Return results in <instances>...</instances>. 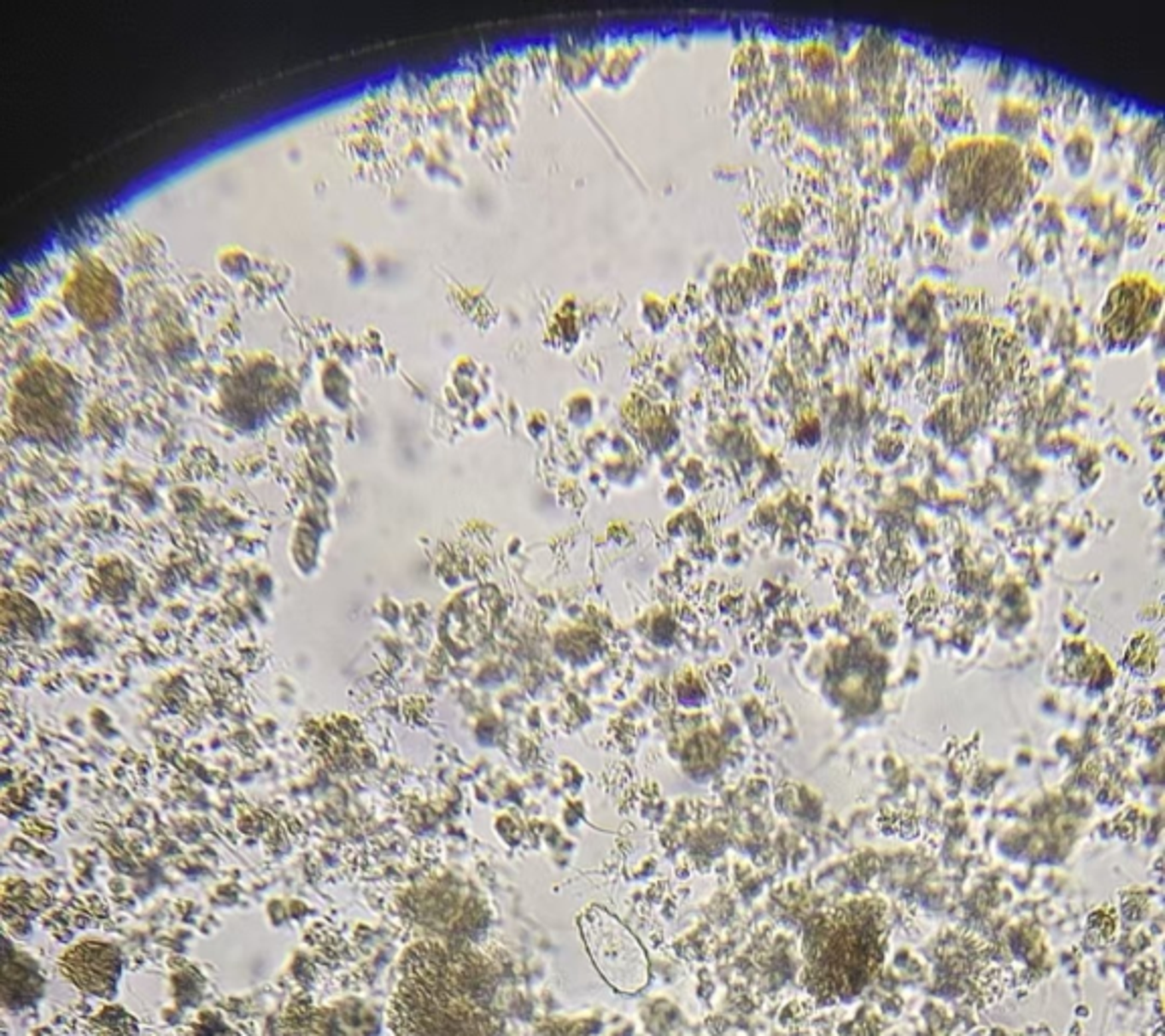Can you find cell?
<instances>
[{
	"label": "cell",
	"mask_w": 1165,
	"mask_h": 1036,
	"mask_svg": "<svg viewBox=\"0 0 1165 1036\" xmlns=\"http://www.w3.org/2000/svg\"><path fill=\"white\" fill-rule=\"evenodd\" d=\"M492 969L471 951L417 945L393 1000V1028L401 1036H494Z\"/></svg>",
	"instance_id": "6da1fadb"
},
{
	"label": "cell",
	"mask_w": 1165,
	"mask_h": 1036,
	"mask_svg": "<svg viewBox=\"0 0 1165 1036\" xmlns=\"http://www.w3.org/2000/svg\"><path fill=\"white\" fill-rule=\"evenodd\" d=\"M933 179L941 201L992 229L1010 227L1030 196L1022 150L1004 138L961 140L949 146Z\"/></svg>",
	"instance_id": "7a4b0ae2"
},
{
	"label": "cell",
	"mask_w": 1165,
	"mask_h": 1036,
	"mask_svg": "<svg viewBox=\"0 0 1165 1036\" xmlns=\"http://www.w3.org/2000/svg\"><path fill=\"white\" fill-rule=\"evenodd\" d=\"M1163 304L1162 288L1151 278L1125 276L1109 290L1101 310V338L1107 350L1131 353L1151 337Z\"/></svg>",
	"instance_id": "3957f363"
},
{
	"label": "cell",
	"mask_w": 1165,
	"mask_h": 1036,
	"mask_svg": "<svg viewBox=\"0 0 1165 1036\" xmlns=\"http://www.w3.org/2000/svg\"><path fill=\"white\" fill-rule=\"evenodd\" d=\"M581 931L593 963L619 992H637L647 982L650 963L641 945L606 909L591 907L581 917Z\"/></svg>",
	"instance_id": "277c9868"
},
{
	"label": "cell",
	"mask_w": 1165,
	"mask_h": 1036,
	"mask_svg": "<svg viewBox=\"0 0 1165 1036\" xmlns=\"http://www.w3.org/2000/svg\"><path fill=\"white\" fill-rule=\"evenodd\" d=\"M63 974L91 994H108L120 974V953L106 944H84L63 957Z\"/></svg>",
	"instance_id": "5b68a950"
},
{
	"label": "cell",
	"mask_w": 1165,
	"mask_h": 1036,
	"mask_svg": "<svg viewBox=\"0 0 1165 1036\" xmlns=\"http://www.w3.org/2000/svg\"><path fill=\"white\" fill-rule=\"evenodd\" d=\"M899 67L893 43L881 35L868 37L850 61V73L862 85H882L894 78Z\"/></svg>",
	"instance_id": "8992f818"
},
{
	"label": "cell",
	"mask_w": 1165,
	"mask_h": 1036,
	"mask_svg": "<svg viewBox=\"0 0 1165 1036\" xmlns=\"http://www.w3.org/2000/svg\"><path fill=\"white\" fill-rule=\"evenodd\" d=\"M996 130L1004 140H1027L1038 130V112L1026 102L1004 100L996 112Z\"/></svg>",
	"instance_id": "52a82bcc"
},
{
	"label": "cell",
	"mask_w": 1165,
	"mask_h": 1036,
	"mask_svg": "<svg viewBox=\"0 0 1165 1036\" xmlns=\"http://www.w3.org/2000/svg\"><path fill=\"white\" fill-rule=\"evenodd\" d=\"M1063 158L1066 171L1074 179H1082L1091 171L1092 158H1095V140L1091 132L1085 128L1074 130L1063 146Z\"/></svg>",
	"instance_id": "ba28073f"
},
{
	"label": "cell",
	"mask_w": 1165,
	"mask_h": 1036,
	"mask_svg": "<svg viewBox=\"0 0 1165 1036\" xmlns=\"http://www.w3.org/2000/svg\"><path fill=\"white\" fill-rule=\"evenodd\" d=\"M933 116H935L939 128H943L945 132H953L961 128V124H963L965 118L969 116V103H967L965 96L957 90V87H947V90H943L935 96V102H933Z\"/></svg>",
	"instance_id": "9c48e42d"
},
{
	"label": "cell",
	"mask_w": 1165,
	"mask_h": 1036,
	"mask_svg": "<svg viewBox=\"0 0 1165 1036\" xmlns=\"http://www.w3.org/2000/svg\"><path fill=\"white\" fill-rule=\"evenodd\" d=\"M798 63L805 78L811 79L813 84H828L838 67L836 55H834L832 49L828 45H817V43L801 49Z\"/></svg>",
	"instance_id": "30bf717a"
},
{
	"label": "cell",
	"mask_w": 1165,
	"mask_h": 1036,
	"mask_svg": "<svg viewBox=\"0 0 1165 1036\" xmlns=\"http://www.w3.org/2000/svg\"><path fill=\"white\" fill-rule=\"evenodd\" d=\"M935 168H937V158L933 155V150L925 144L916 146L915 155H912L909 167L900 173L903 177V186L912 195V199H919L921 193H925V186L928 180L935 177Z\"/></svg>",
	"instance_id": "8fae6325"
},
{
	"label": "cell",
	"mask_w": 1165,
	"mask_h": 1036,
	"mask_svg": "<svg viewBox=\"0 0 1165 1036\" xmlns=\"http://www.w3.org/2000/svg\"><path fill=\"white\" fill-rule=\"evenodd\" d=\"M1162 144H1163V136H1162V122L1156 120V128H1147L1143 132L1139 144H1137V155H1139V162L1143 173H1145L1147 180H1156L1159 183L1162 179Z\"/></svg>",
	"instance_id": "7c38bea8"
},
{
	"label": "cell",
	"mask_w": 1165,
	"mask_h": 1036,
	"mask_svg": "<svg viewBox=\"0 0 1165 1036\" xmlns=\"http://www.w3.org/2000/svg\"><path fill=\"white\" fill-rule=\"evenodd\" d=\"M916 146L919 144H916L915 134H912V132L909 130L906 134L900 136L899 140H894L893 144H890L888 152L882 158L884 168H887L888 173H903L904 168L909 167V162H910L912 155H915Z\"/></svg>",
	"instance_id": "4fadbf2b"
},
{
	"label": "cell",
	"mask_w": 1165,
	"mask_h": 1036,
	"mask_svg": "<svg viewBox=\"0 0 1165 1036\" xmlns=\"http://www.w3.org/2000/svg\"><path fill=\"white\" fill-rule=\"evenodd\" d=\"M1022 162H1024L1026 174H1030L1032 179H1048L1054 173L1052 155L1042 144H1034V142L1026 144L1022 152Z\"/></svg>",
	"instance_id": "5bb4252c"
},
{
	"label": "cell",
	"mask_w": 1165,
	"mask_h": 1036,
	"mask_svg": "<svg viewBox=\"0 0 1165 1036\" xmlns=\"http://www.w3.org/2000/svg\"><path fill=\"white\" fill-rule=\"evenodd\" d=\"M1036 227H1038V233L1046 235V237H1060V235L1066 231L1064 215H1063V211L1058 209L1057 202L1048 201L1046 209H1044L1042 215L1038 217Z\"/></svg>",
	"instance_id": "9a60e30c"
},
{
	"label": "cell",
	"mask_w": 1165,
	"mask_h": 1036,
	"mask_svg": "<svg viewBox=\"0 0 1165 1036\" xmlns=\"http://www.w3.org/2000/svg\"><path fill=\"white\" fill-rule=\"evenodd\" d=\"M939 223H941L945 231L961 233L969 225V217L955 205H951V202L941 201V205H939Z\"/></svg>",
	"instance_id": "2e32d148"
},
{
	"label": "cell",
	"mask_w": 1165,
	"mask_h": 1036,
	"mask_svg": "<svg viewBox=\"0 0 1165 1036\" xmlns=\"http://www.w3.org/2000/svg\"><path fill=\"white\" fill-rule=\"evenodd\" d=\"M1076 331L1073 326V322H1066L1064 316L1058 320V326L1054 328L1052 341H1051V350L1054 353H1066V350H1073L1076 344Z\"/></svg>",
	"instance_id": "e0dca14e"
},
{
	"label": "cell",
	"mask_w": 1165,
	"mask_h": 1036,
	"mask_svg": "<svg viewBox=\"0 0 1165 1036\" xmlns=\"http://www.w3.org/2000/svg\"><path fill=\"white\" fill-rule=\"evenodd\" d=\"M1051 306H1042V308H1036L1032 312L1030 318H1027V334L1036 344H1040L1044 341L1048 332V325H1051Z\"/></svg>",
	"instance_id": "ac0fdd59"
},
{
	"label": "cell",
	"mask_w": 1165,
	"mask_h": 1036,
	"mask_svg": "<svg viewBox=\"0 0 1165 1036\" xmlns=\"http://www.w3.org/2000/svg\"><path fill=\"white\" fill-rule=\"evenodd\" d=\"M1016 73H1018V69H1016L1012 63H1005V61L999 63L998 69L993 71L992 78H989V81H987L989 90H992L993 93L1005 91L1010 85H1012V81L1016 79Z\"/></svg>",
	"instance_id": "d6986e66"
},
{
	"label": "cell",
	"mask_w": 1165,
	"mask_h": 1036,
	"mask_svg": "<svg viewBox=\"0 0 1165 1036\" xmlns=\"http://www.w3.org/2000/svg\"><path fill=\"white\" fill-rule=\"evenodd\" d=\"M989 243H992V227L986 221H974L969 231V248L983 251L989 248Z\"/></svg>",
	"instance_id": "ffe728a7"
},
{
	"label": "cell",
	"mask_w": 1165,
	"mask_h": 1036,
	"mask_svg": "<svg viewBox=\"0 0 1165 1036\" xmlns=\"http://www.w3.org/2000/svg\"><path fill=\"white\" fill-rule=\"evenodd\" d=\"M1082 103H1085V93L1080 90H1070L1066 93V97L1063 100V118L1066 124L1074 122V120L1079 118Z\"/></svg>",
	"instance_id": "44dd1931"
},
{
	"label": "cell",
	"mask_w": 1165,
	"mask_h": 1036,
	"mask_svg": "<svg viewBox=\"0 0 1165 1036\" xmlns=\"http://www.w3.org/2000/svg\"><path fill=\"white\" fill-rule=\"evenodd\" d=\"M1095 201H1097V195L1089 193V190H1080V193H1076L1074 199L1070 201L1068 209L1066 211H1068V215H1073V217L1086 219V215H1089L1091 209H1092V205H1095Z\"/></svg>",
	"instance_id": "7402d4cb"
},
{
	"label": "cell",
	"mask_w": 1165,
	"mask_h": 1036,
	"mask_svg": "<svg viewBox=\"0 0 1165 1036\" xmlns=\"http://www.w3.org/2000/svg\"><path fill=\"white\" fill-rule=\"evenodd\" d=\"M1147 237H1150V229L1143 221H1131L1127 233H1125V243H1127L1129 249H1141L1145 245Z\"/></svg>",
	"instance_id": "603a6c76"
},
{
	"label": "cell",
	"mask_w": 1165,
	"mask_h": 1036,
	"mask_svg": "<svg viewBox=\"0 0 1165 1036\" xmlns=\"http://www.w3.org/2000/svg\"><path fill=\"white\" fill-rule=\"evenodd\" d=\"M1016 260H1018L1016 261V267H1018V272L1024 278H1032L1038 272V257H1036L1034 251H1032V248L1020 249V254L1016 255Z\"/></svg>",
	"instance_id": "cb8c5ba5"
},
{
	"label": "cell",
	"mask_w": 1165,
	"mask_h": 1036,
	"mask_svg": "<svg viewBox=\"0 0 1165 1036\" xmlns=\"http://www.w3.org/2000/svg\"><path fill=\"white\" fill-rule=\"evenodd\" d=\"M1060 251H1063V248H1060V239L1058 237H1048L1046 243H1044V249H1042V260L1046 261L1048 266H1051V263H1057Z\"/></svg>",
	"instance_id": "d4e9b609"
},
{
	"label": "cell",
	"mask_w": 1165,
	"mask_h": 1036,
	"mask_svg": "<svg viewBox=\"0 0 1165 1036\" xmlns=\"http://www.w3.org/2000/svg\"><path fill=\"white\" fill-rule=\"evenodd\" d=\"M828 347L834 350V354L840 356V359H848L850 354V344L846 342L844 337H840L838 332H834L832 337L828 338Z\"/></svg>",
	"instance_id": "484cf974"
},
{
	"label": "cell",
	"mask_w": 1165,
	"mask_h": 1036,
	"mask_svg": "<svg viewBox=\"0 0 1165 1036\" xmlns=\"http://www.w3.org/2000/svg\"><path fill=\"white\" fill-rule=\"evenodd\" d=\"M1125 186H1127V195H1129V199H1133V201H1145V199H1147V190H1145V184H1143V183H1141V180H1139V179H1137V177H1135V179H1133V177H1131V179L1127 180V184H1125Z\"/></svg>",
	"instance_id": "4316f807"
},
{
	"label": "cell",
	"mask_w": 1165,
	"mask_h": 1036,
	"mask_svg": "<svg viewBox=\"0 0 1165 1036\" xmlns=\"http://www.w3.org/2000/svg\"><path fill=\"white\" fill-rule=\"evenodd\" d=\"M1040 136H1042L1044 144L1051 146V148H1052V146H1057V144H1058V140H1060V138H1058V128H1054L1052 124H1044V126H1042V130H1040Z\"/></svg>",
	"instance_id": "83f0119b"
}]
</instances>
